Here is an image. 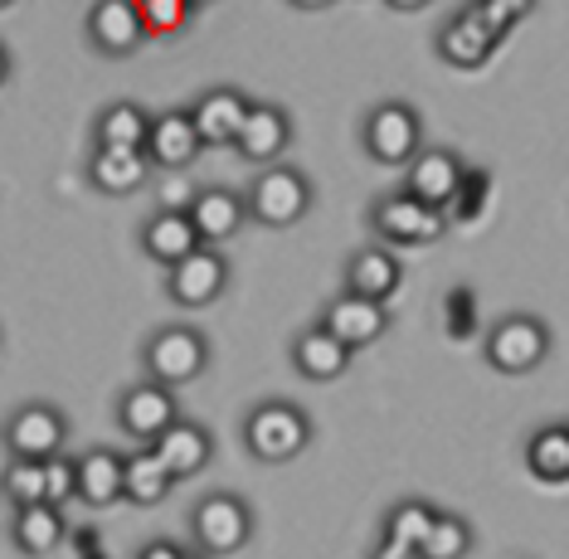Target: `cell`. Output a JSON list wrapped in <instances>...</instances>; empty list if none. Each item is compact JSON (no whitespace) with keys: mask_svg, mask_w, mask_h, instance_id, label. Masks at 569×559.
<instances>
[{"mask_svg":"<svg viewBox=\"0 0 569 559\" xmlns=\"http://www.w3.org/2000/svg\"><path fill=\"white\" fill-rule=\"evenodd\" d=\"M243 448H249V458L268 462V467L297 462L312 448V419H307L292 399H258V405L243 413Z\"/></svg>","mask_w":569,"mask_h":559,"instance_id":"6da1fadb","label":"cell"},{"mask_svg":"<svg viewBox=\"0 0 569 559\" xmlns=\"http://www.w3.org/2000/svg\"><path fill=\"white\" fill-rule=\"evenodd\" d=\"M210 356H214L210 336L200 327H190V321H166V327L151 331L147 346H141V370H147V380H157L166 389H186L210 370Z\"/></svg>","mask_w":569,"mask_h":559,"instance_id":"7a4b0ae2","label":"cell"},{"mask_svg":"<svg viewBox=\"0 0 569 559\" xmlns=\"http://www.w3.org/2000/svg\"><path fill=\"white\" fill-rule=\"evenodd\" d=\"M555 350V331L546 321L536 317V311H511V317L491 321L487 341H482V360L497 375H536L540 366L550 360Z\"/></svg>","mask_w":569,"mask_h":559,"instance_id":"3957f363","label":"cell"},{"mask_svg":"<svg viewBox=\"0 0 569 559\" xmlns=\"http://www.w3.org/2000/svg\"><path fill=\"white\" fill-rule=\"evenodd\" d=\"M360 147L375 166H409L413 156L423 151V117L413 102L405 98H385L375 102L366 112V122H360Z\"/></svg>","mask_w":569,"mask_h":559,"instance_id":"277c9868","label":"cell"},{"mask_svg":"<svg viewBox=\"0 0 569 559\" xmlns=\"http://www.w3.org/2000/svg\"><path fill=\"white\" fill-rule=\"evenodd\" d=\"M253 540V506L234 491H210L190 506V545L210 559H229Z\"/></svg>","mask_w":569,"mask_h":559,"instance_id":"5b68a950","label":"cell"},{"mask_svg":"<svg viewBox=\"0 0 569 559\" xmlns=\"http://www.w3.org/2000/svg\"><path fill=\"white\" fill-rule=\"evenodd\" d=\"M370 233L380 243H390V249L395 243L399 249H429V243H438L448 233V214L399 186L370 204Z\"/></svg>","mask_w":569,"mask_h":559,"instance_id":"8992f818","label":"cell"},{"mask_svg":"<svg viewBox=\"0 0 569 559\" xmlns=\"http://www.w3.org/2000/svg\"><path fill=\"white\" fill-rule=\"evenodd\" d=\"M249 214L263 229H292L312 214V180L297 166H263L249 186Z\"/></svg>","mask_w":569,"mask_h":559,"instance_id":"52a82bcc","label":"cell"},{"mask_svg":"<svg viewBox=\"0 0 569 559\" xmlns=\"http://www.w3.org/2000/svg\"><path fill=\"white\" fill-rule=\"evenodd\" d=\"M6 452L10 458H30V462H49L69 448V419L63 409L44 405V399H24L6 413Z\"/></svg>","mask_w":569,"mask_h":559,"instance_id":"ba28073f","label":"cell"},{"mask_svg":"<svg viewBox=\"0 0 569 559\" xmlns=\"http://www.w3.org/2000/svg\"><path fill=\"white\" fill-rule=\"evenodd\" d=\"M180 423V399L176 389H166L157 380H141L118 395V428L132 438L137 448H151L157 438H166Z\"/></svg>","mask_w":569,"mask_h":559,"instance_id":"9c48e42d","label":"cell"},{"mask_svg":"<svg viewBox=\"0 0 569 559\" xmlns=\"http://www.w3.org/2000/svg\"><path fill=\"white\" fill-rule=\"evenodd\" d=\"M224 292H229V258L210 249V243H204L200 253H190L186 263L166 268V297H171L180 311H204Z\"/></svg>","mask_w":569,"mask_h":559,"instance_id":"30bf717a","label":"cell"},{"mask_svg":"<svg viewBox=\"0 0 569 559\" xmlns=\"http://www.w3.org/2000/svg\"><path fill=\"white\" fill-rule=\"evenodd\" d=\"M83 34H88V49L102 59H132L147 44V24H141L132 0H93Z\"/></svg>","mask_w":569,"mask_h":559,"instance_id":"8fae6325","label":"cell"},{"mask_svg":"<svg viewBox=\"0 0 569 559\" xmlns=\"http://www.w3.org/2000/svg\"><path fill=\"white\" fill-rule=\"evenodd\" d=\"M249 112H253V102L243 98L239 88H229V83L204 88V93L190 102V117H196V132L204 141V151L234 147L239 132H243V122H249Z\"/></svg>","mask_w":569,"mask_h":559,"instance_id":"7c38bea8","label":"cell"},{"mask_svg":"<svg viewBox=\"0 0 569 559\" xmlns=\"http://www.w3.org/2000/svg\"><path fill=\"white\" fill-rule=\"evenodd\" d=\"M341 288L390 307L399 297V288H405V263H399V253L390 249V243H366V249H356L351 258H346Z\"/></svg>","mask_w":569,"mask_h":559,"instance_id":"4fadbf2b","label":"cell"},{"mask_svg":"<svg viewBox=\"0 0 569 559\" xmlns=\"http://www.w3.org/2000/svg\"><path fill=\"white\" fill-rule=\"evenodd\" d=\"M497 44H501V34H491L487 24L472 16V6H462L458 16H448L443 24H438V34H433L438 59H443L448 69H462V73L487 69L491 54H497Z\"/></svg>","mask_w":569,"mask_h":559,"instance_id":"5bb4252c","label":"cell"},{"mask_svg":"<svg viewBox=\"0 0 569 559\" xmlns=\"http://www.w3.org/2000/svg\"><path fill=\"white\" fill-rule=\"evenodd\" d=\"M292 137H297V127H292V112L282 108V102H253V112H249V122H243L234 151L249 166H278L282 156H288V147H292Z\"/></svg>","mask_w":569,"mask_h":559,"instance_id":"9a60e30c","label":"cell"},{"mask_svg":"<svg viewBox=\"0 0 569 559\" xmlns=\"http://www.w3.org/2000/svg\"><path fill=\"white\" fill-rule=\"evenodd\" d=\"M462 176H468V161H462L452 147H423L405 166V190L419 194V200L433 204V210H448V200L458 194Z\"/></svg>","mask_w":569,"mask_h":559,"instance_id":"2e32d148","label":"cell"},{"mask_svg":"<svg viewBox=\"0 0 569 559\" xmlns=\"http://www.w3.org/2000/svg\"><path fill=\"white\" fill-rule=\"evenodd\" d=\"M321 327L331 336H341L351 350H366L375 346L385 331H390V307L370 302V297H356V292H336L327 307H321Z\"/></svg>","mask_w":569,"mask_h":559,"instance_id":"e0dca14e","label":"cell"},{"mask_svg":"<svg viewBox=\"0 0 569 559\" xmlns=\"http://www.w3.org/2000/svg\"><path fill=\"white\" fill-rule=\"evenodd\" d=\"M200 151H204V141L196 132V117H190V108H166V112H157V122H151V137H147V156H151V166H157L161 176L166 171H190Z\"/></svg>","mask_w":569,"mask_h":559,"instance_id":"ac0fdd59","label":"cell"},{"mask_svg":"<svg viewBox=\"0 0 569 559\" xmlns=\"http://www.w3.org/2000/svg\"><path fill=\"white\" fill-rule=\"evenodd\" d=\"M200 249H204V239H200L190 210H157L147 224H141V253H147L161 272L186 263V258L200 253Z\"/></svg>","mask_w":569,"mask_h":559,"instance_id":"d6986e66","label":"cell"},{"mask_svg":"<svg viewBox=\"0 0 569 559\" xmlns=\"http://www.w3.org/2000/svg\"><path fill=\"white\" fill-rule=\"evenodd\" d=\"M351 356L356 350L346 346L341 336H331L321 321H312L307 331L292 336V370L312 385H336L346 370H351Z\"/></svg>","mask_w":569,"mask_h":559,"instance_id":"ffe728a7","label":"cell"},{"mask_svg":"<svg viewBox=\"0 0 569 559\" xmlns=\"http://www.w3.org/2000/svg\"><path fill=\"white\" fill-rule=\"evenodd\" d=\"M63 540H69V516H63V506H54V501L16 506V516H10V545H16L24 559L54 555Z\"/></svg>","mask_w":569,"mask_h":559,"instance_id":"44dd1931","label":"cell"},{"mask_svg":"<svg viewBox=\"0 0 569 559\" xmlns=\"http://www.w3.org/2000/svg\"><path fill=\"white\" fill-rule=\"evenodd\" d=\"M190 219H196L200 239L210 243V249H214V243H229L243 224H253L249 194H239V190H229V186H204L200 200L190 204Z\"/></svg>","mask_w":569,"mask_h":559,"instance_id":"7402d4cb","label":"cell"},{"mask_svg":"<svg viewBox=\"0 0 569 559\" xmlns=\"http://www.w3.org/2000/svg\"><path fill=\"white\" fill-rule=\"evenodd\" d=\"M151 176H157V166H151L147 151L93 147V156H88V186L102 194H137Z\"/></svg>","mask_w":569,"mask_h":559,"instance_id":"603a6c76","label":"cell"},{"mask_svg":"<svg viewBox=\"0 0 569 559\" xmlns=\"http://www.w3.org/2000/svg\"><path fill=\"white\" fill-rule=\"evenodd\" d=\"M79 501L93 511L127 501V452L118 448H88L79 458Z\"/></svg>","mask_w":569,"mask_h":559,"instance_id":"cb8c5ba5","label":"cell"},{"mask_svg":"<svg viewBox=\"0 0 569 559\" xmlns=\"http://www.w3.org/2000/svg\"><path fill=\"white\" fill-rule=\"evenodd\" d=\"M151 448L161 452V462L171 467L176 482H186V477H196V472H204V467L214 462V433L204 423H190V419H180L171 433L157 438Z\"/></svg>","mask_w":569,"mask_h":559,"instance_id":"d4e9b609","label":"cell"},{"mask_svg":"<svg viewBox=\"0 0 569 559\" xmlns=\"http://www.w3.org/2000/svg\"><path fill=\"white\" fill-rule=\"evenodd\" d=\"M526 472L546 487L569 482V423H540L526 438Z\"/></svg>","mask_w":569,"mask_h":559,"instance_id":"484cf974","label":"cell"},{"mask_svg":"<svg viewBox=\"0 0 569 559\" xmlns=\"http://www.w3.org/2000/svg\"><path fill=\"white\" fill-rule=\"evenodd\" d=\"M151 117L141 102H112V108L98 112L93 122V147H127V151H147L151 137Z\"/></svg>","mask_w":569,"mask_h":559,"instance_id":"4316f807","label":"cell"},{"mask_svg":"<svg viewBox=\"0 0 569 559\" xmlns=\"http://www.w3.org/2000/svg\"><path fill=\"white\" fill-rule=\"evenodd\" d=\"M176 491L171 467L161 462L157 448H132L127 452V501L132 506H161Z\"/></svg>","mask_w":569,"mask_h":559,"instance_id":"83f0119b","label":"cell"},{"mask_svg":"<svg viewBox=\"0 0 569 559\" xmlns=\"http://www.w3.org/2000/svg\"><path fill=\"white\" fill-rule=\"evenodd\" d=\"M438 521V506L429 501H395L390 511H385V526H380V540L390 545H405V550H423V540H429V530Z\"/></svg>","mask_w":569,"mask_h":559,"instance_id":"f1b7e54d","label":"cell"},{"mask_svg":"<svg viewBox=\"0 0 569 559\" xmlns=\"http://www.w3.org/2000/svg\"><path fill=\"white\" fill-rule=\"evenodd\" d=\"M132 6L147 24V39H180L200 16L196 0H132Z\"/></svg>","mask_w":569,"mask_h":559,"instance_id":"f546056e","label":"cell"},{"mask_svg":"<svg viewBox=\"0 0 569 559\" xmlns=\"http://www.w3.org/2000/svg\"><path fill=\"white\" fill-rule=\"evenodd\" d=\"M477 545V530L468 516L458 511H438V521L429 530V540H423V559H468Z\"/></svg>","mask_w":569,"mask_h":559,"instance_id":"4dcf8cb0","label":"cell"},{"mask_svg":"<svg viewBox=\"0 0 569 559\" xmlns=\"http://www.w3.org/2000/svg\"><path fill=\"white\" fill-rule=\"evenodd\" d=\"M6 501H10V506L49 501V462L10 458V462H6Z\"/></svg>","mask_w":569,"mask_h":559,"instance_id":"1f68e13d","label":"cell"},{"mask_svg":"<svg viewBox=\"0 0 569 559\" xmlns=\"http://www.w3.org/2000/svg\"><path fill=\"white\" fill-rule=\"evenodd\" d=\"M487 194H491V171H482V166H468V176H462L458 194L448 200V224H472V219L487 214Z\"/></svg>","mask_w":569,"mask_h":559,"instance_id":"d6a6232c","label":"cell"},{"mask_svg":"<svg viewBox=\"0 0 569 559\" xmlns=\"http://www.w3.org/2000/svg\"><path fill=\"white\" fill-rule=\"evenodd\" d=\"M468 6H472V16L482 20L491 34L507 39V34L516 30V24H521V20L530 16V10H536V0H468Z\"/></svg>","mask_w":569,"mask_h":559,"instance_id":"836d02e7","label":"cell"},{"mask_svg":"<svg viewBox=\"0 0 569 559\" xmlns=\"http://www.w3.org/2000/svg\"><path fill=\"white\" fill-rule=\"evenodd\" d=\"M49 501L54 506H69L79 501V458H49Z\"/></svg>","mask_w":569,"mask_h":559,"instance_id":"e575fe53","label":"cell"},{"mask_svg":"<svg viewBox=\"0 0 569 559\" xmlns=\"http://www.w3.org/2000/svg\"><path fill=\"white\" fill-rule=\"evenodd\" d=\"M196 200H200V186H190V171L161 176V210H190Z\"/></svg>","mask_w":569,"mask_h":559,"instance_id":"d590c367","label":"cell"},{"mask_svg":"<svg viewBox=\"0 0 569 559\" xmlns=\"http://www.w3.org/2000/svg\"><path fill=\"white\" fill-rule=\"evenodd\" d=\"M477 307V297H472V288H452L448 292V331L452 336H458V341H462V336H468L472 331V317H468V311Z\"/></svg>","mask_w":569,"mask_h":559,"instance_id":"8d00e7d4","label":"cell"},{"mask_svg":"<svg viewBox=\"0 0 569 559\" xmlns=\"http://www.w3.org/2000/svg\"><path fill=\"white\" fill-rule=\"evenodd\" d=\"M186 555H190V550H180L176 540H147V545L137 550V559H186Z\"/></svg>","mask_w":569,"mask_h":559,"instance_id":"74e56055","label":"cell"},{"mask_svg":"<svg viewBox=\"0 0 569 559\" xmlns=\"http://www.w3.org/2000/svg\"><path fill=\"white\" fill-rule=\"evenodd\" d=\"M370 559H423V550H405V545H390V540H380L370 550Z\"/></svg>","mask_w":569,"mask_h":559,"instance_id":"f35d334b","label":"cell"},{"mask_svg":"<svg viewBox=\"0 0 569 559\" xmlns=\"http://www.w3.org/2000/svg\"><path fill=\"white\" fill-rule=\"evenodd\" d=\"M292 10H302V16H317V10H331V6H341V0H288Z\"/></svg>","mask_w":569,"mask_h":559,"instance_id":"ab89813d","label":"cell"},{"mask_svg":"<svg viewBox=\"0 0 569 559\" xmlns=\"http://www.w3.org/2000/svg\"><path fill=\"white\" fill-rule=\"evenodd\" d=\"M390 10H399V16H413V10H429L433 0H385Z\"/></svg>","mask_w":569,"mask_h":559,"instance_id":"60d3db41","label":"cell"},{"mask_svg":"<svg viewBox=\"0 0 569 559\" xmlns=\"http://www.w3.org/2000/svg\"><path fill=\"white\" fill-rule=\"evenodd\" d=\"M10 6H20V0H0V10H10Z\"/></svg>","mask_w":569,"mask_h":559,"instance_id":"b9f144b4","label":"cell"},{"mask_svg":"<svg viewBox=\"0 0 569 559\" xmlns=\"http://www.w3.org/2000/svg\"><path fill=\"white\" fill-rule=\"evenodd\" d=\"M186 559H210V555H200V550H190V555H186Z\"/></svg>","mask_w":569,"mask_h":559,"instance_id":"7bdbcfd3","label":"cell"},{"mask_svg":"<svg viewBox=\"0 0 569 559\" xmlns=\"http://www.w3.org/2000/svg\"><path fill=\"white\" fill-rule=\"evenodd\" d=\"M196 6H200V10H204V6H214V0H196Z\"/></svg>","mask_w":569,"mask_h":559,"instance_id":"ee69618b","label":"cell"}]
</instances>
